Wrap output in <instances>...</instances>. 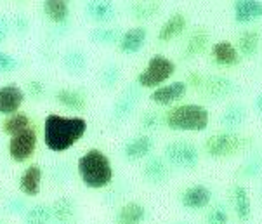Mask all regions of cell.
Instances as JSON below:
<instances>
[{"label": "cell", "instance_id": "obj_1", "mask_svg": "<svg viewBox=\"0 0 262 224\" xmlns=\"http://www.w3.org/2000/svg\"><path fill=\"white\" fill-rule=\"evenodd\" d=\"M89 124L82 116H63L51 113L43 120V145L47 150L61 153L77 142L87 134Z\"/></svg>", "mask_w": 262, "mask_h": 224}, {"label": "cell", "instance_id": "obj_2", "mask_svg": "<svg viewBox=\"0 0 262 224\" xmlns=\"http://www.w3.org/2000/svg\"><path fill=\"white\" fill-rule=\"evenodd\" d=\"M77 174L89 190H103L113 181L115 170L104 151L91 148L77 162Z\"/></svg>", "mask_w": 262, "mask_h": 224}, {"label": "cell", "instance_id": "obj_3", "mask_svg": "<svg viewBox=\"0 0 262 224\" xmlns=\"http://www.w3.org/2000/svg\"><path fill=\"white\" fill-rule=\"evenodd\" d=\"M208 110L196 103L177 105L165 115V125L176 132H203L208 127Z\"/></svg>", "mask_w": 262, "mask_h": 224}, {"label": "cell", "instance_id": "obj_4", "mask_svg": "<svg viewBox=\"0 0 262 224\" xmlns=\"http://www.w3.org/2000/svg\"><path fill=\"white\" fill-rule=\"evenodd\" d=\"M176 73V63L163 54H155L149 57L144 70L137 75L136 84L143 89H157L163 85Z\"/></svg>", "mask_w": 262, "mask_h": 224}, {"label": "cell", "instance_id": "obj_5", "mask_svg": "<svg viewBox=\"0 0 262 224\" xmlns=\"http://www.w3.org/2000/svg\"><path fill=\"white\" fill-rule=\"evenodd\" d=\"M247 145V139H243L239 134L224 131L212 134L205 141V151L210 158H228V156L236 155Z\"/></svg>", "mask_w": 262, "mask_h": 224}, {"label": "cell", "instance_id": "obj_6", "mask_svg": "<svg viewBox=\"0 0 262 224\" xmlns=\"http://www.w3.org/2000/svg\"><path fill=\"white\" fill-rule=\"evenodd\" d=\"M163 158L172 167L193 170L198 167L200 153L198 148L188 141H172L163 148Z\"/></svg>", "mask_w": 262, "mask_h": 224}, {"label": "cell", "instance_id": "obj_7", "mask_svg": "<svg viewBox=\"0 0 262 224\" xmlns=\"http://www.w3.org/2000/svg\"><path fill=\"white\" fill-rule=\"evenodd\" d=\"M35 150H37V131L33 129V125L11 136V141L7 145L9 156L16 164H25L28 158H32Z\"/></svg>", "mask_w": 262, "mask_h": 224}, {"label": "cell", "instance_id": "obj_8", "mask_svg": "<svg viewBox=\"0 0 262 224\" xmlns=\"http://www.w3.org/2000/svg\"><path fill=\"white\" fill-rule=\"evenodd\" d=\"M200 91L208 99L217 101L233 96L236 92V84L228 77H223V75H208V77H203Z\"/></svg>", "mask_w": 262, "mask_h": 224}, {"label": "cell", "instance_id": "obj_9", "mask_svg": "<svg viewBox=\"0 0 262 224\" xmlns=\"http://www.w3.org/2000/svg\"><path fill=\"white\" fill-rule=\"evenodd\" d=\"M188 92V84L186 80H176V82H170L167 85H160V87L153 89L149 99L158 106H168L174 105L179 99H183Z\"/></svg>", "mask_w": 262, "mask_h": 224}, {"label": "cell", "instance_id": "obj_10", "mask_svg": "<svg viewBox=\"0 0 262 224\" xmlns=\"http://www.w3.org/2000/svg\"><path fill=\"white\" fill-rule=\"evenodd\" d=\"M139 97H141V92H139V85L137 84H132L125 87L122 91V94L117 97L115 101V106H113V118L115 120H125L128 118L132 113L136 111L137 108V103H139Z\"/></svg>", "mask_w": 262, "mask_h": 224}, {"label": "cell", "instance_id": "obj_11", "mask_svg": "<svg viewBox=\"0 0 262 224\" xmlns=\"http://www.w3.org/2000/svg\"><path fill=\"white\" fill-rule=\"evenodd\" d=\"M153 137L151 136H146V134H139V136H134L130 137L125 145H123V158L127 160V162H139V160L146 158V156L151 155V151H153Z\"/></svg>", "mask_w": 262, "mask_h": 224}, {"label": "cell", "instance_id": "obj_12", "mask_svg": "<svg viewBox=\"0 0 262 224\" xmlns=\"http://www.w3.org/2000/svg\"><path fill=\"white\" fill-rule=\"evenodd\" d=\"M233 17L238 25H250L262 19V0H234Z\"/></svg>", "mask_w": 262, "mask_h": 224}, {"label": "cell", "instance_id": "obj_13", "mask_svg": "<svg viewBox=\"0 0 262 224\" xmlns=\"http://www.w3.org/2000/svg\"><path fill=\"white\" fill-rule=\"evenodd\" d=\"M25 91L16 84H7L0 87V115H12L19 111L25 103Z\"/></svg>", "mask_w": 262, "mask_h": 224}, {"label": "cell", "instance_id": "obj_14", "mask_svg": "<svg viewBox=\"0 0 262 224\" xmlns=\"http://www.w3.org/2000/svg\"><path fill=\"white\" fill-rule=\"evenodd\" d=\"M52 210V222L54 224H77L78 207L73 198L61 196L51 205Z\"/></svg>", "mask_w": 262, "mask_h": 224}, {"label": "cell", "instance_id": "obj_15", "mask_svg": "<svg viewBox=\"0 0 262 224\" xmlns=\"http://www.w3.org/2000/svg\"><path fill=\"white\" fill-rule=\"evenodd\" d=\"M146 40H148V30L144 26H134L122 33L118 40V49L123 54H137L146 46Z\"/></svg>", "mask_w": 262, "mask_h": 224}, {"label": "cell", "instance_id": "obj_16", "mask_svg": "<svg viewBox=\"0 0 262 224\" xmlns=\"http://www.w3.org/2000/svg\"><path fill=\"white\" fill-rule=\"evenodd\" d=\"M210 56L212 61L219 66H236L242 61L236 46L233 42H229V40H219V42H215L210 49Z\"/></svg>", "mask_w": 262, "mask_h": 224}, {"label": "cell", "instance_id": "obj_17", "mask_svg": "<svg viewBox=\"0 0 262 224\" xmlns=\"http://www.w3.org/2000/svg\"><path fill=\"white\" fill-rule=\"evenodd\" d=\"M85 12L91 21L104 25L115 19L117 7H115L113 0H89L85 4Z\"/></svg>", "mask_w": 262, "mask_h": 224}, {"label": "cell", "instance_id": "obj_18", "mask_svg": "<svg viewBox=\"0 0 262 224\" xmlns=\"http://www.w3.org/2000/svg\"><path fill=\"white\" fill-rule=\"evenodd\" d=\"M42 190V167L38 164L28 165L19 176V191L25 196H37Z\"/></svg>", "mask_w": 262, "mask_h": 224}, {"label": "cell", "instance_id": "obj_19", "mask_svg": "<svg viewBox=\"0 0 262 224\" xmlns=\"http://www.w3.org/2000/svg\"><path fill=\"white\" fill-rule=\"evenodd\" d=\"M212 200V191L203 185H194L189 186L188 190H184V193L181 195V203L186 209L198 210L205 209Z\"/></svg>", "mask_w": 262, "mask_h": 224}, {"label": "cell", "instance_id": "obj_20", "mask_svg": "<svg viewBox=\"0 0 262 224\" xmlns=\"http://www.w3.org/2000/svg\"><path fill=\"white\" fill-rule=\"evenodd\" d=\"M143 176L149 185H163L168 179V167L165 158L162 156H149L144 164Z\"/></svg>", "mask_w": 262, "mask_h": 224}, {"label": "cell", "instance_id": "obj_21", "mask_svg": "<svg viewBox=\"0 0 262 224\" xmlns=\"http://www.w3.org/2000/svg\"><path fill=\"white\" fill-rule=\"evenodd\" d=\"M188 26V19L183 12H174L170 17L160 26L158 30V40L160 42H170V40L177 38L179 35H183V31Z\"/></svg>", "mask_w": 262, "mask_h": 224}, {"label": "cell", "instance_id": "obj_22", "mask_svg": "<svg viewBox=\"0 0 262 224\" xmlns=\"http://www.w3.org/2000/svg\"><path fill=\"white\" fill-rule=\"evenodd\" d=\"M146 219V207L141 201H127L118 209L115 222L117 224H141Z\"/></svg>", "mask_w": 262, "mask_h": 224}, {"label": "cell", "instance_id": "obj_23", "mask_svg": "<svg viewBox=\"0 0 262 224\" xmlns=\"http://www.w3.org/2000/svg\"><path fill=\"white\" fill-rule=\"evenodd\" d=\"M247 118V108L242 105V103H231V105L226 106V110L223 111V116H221V124L226 131L234 132L236 129L242 127L245 124Z\"/></svg>", "mask_w": 262, "mask_h": 224}, {"label": "cell", "instance_id": "obj_24", "mask_svg": "<svg viewBox=\"0 0 262 224\" xmlns=\"http://www.w3.org/2000/svg\"><path fill=\"white\" fill-rule=\"evenodd\" d=\"M56 101L59 103L63 108L70 110V111H83L87 108V99L80 91H75V89H59L56 92Z\"/></svg>", "mask_w": 262, "mask_h": 224}, {"label": "cell", "instance_id": "obj_25", "mask_svg": "<svg viewBox=\"0 0 262 224\" xmlns=\"http://www.w3.org/2000/svg\"><path fill=\"white\" fill-rule=\"evenodd\" d=\"M208 44H210V33L207 31V28L200 26V28L193 30V33L189 35L188 42H186V49H184V54L188 57H194L202 52L207 51Z\"/></svg>", "mask_w": 262, "mask_h": 224}, {"label": "cell", "instance_id": "obj_26", "mask_svg": "<svg viewBox=\"0 0 262 224\" xmlns=\"http://www.w3.org/2000/svg\"><path fill=\"white\" fill-rule=\"evenodd\" d=\"M43 12L52 23L63 25L70 16V0H43Z\"/></svg>", "mask_w": 262, "mask_h": 224}, {"label": "cell", "instance_id": "obj_27", "mask_svg": "<svg viewBox=\"0 0 262 224\" xmlns=\"http://www.w3.org/2000/svg\"><path fill=\"white\" fill-rule=\"evenodd\" d=\"M260 46V33L259 30H245L239 33L238 37V52L239 56H245V57H254L259 51Z\"/></svg>", "mask_w": 262, "mask_h": 224}, {"label": "cell", "instance_id": "obj_28", "mask_svg": "<svg viewBox=\"0 0 262 224\" xmlns=\"http://www.w3.org/2000/svg\"><path fill=\"white\" fill-rule=\"evenodd\" d=\"M233 203H234V212L239 221H248L252 216V203H250V196L248 191L243 186L236 185L233 188Z\"/></svg>", "mask_w": 262, "mask_h": 224}, {"label": "cell", "instance_id": "obj_29", "mask_svg": "<svg viewBox=\"0 0 262 224\" xmlns=\"http://www.w3.org/2000/svg\"><path fill=\"white\" fill-rule=\"evenodd\" d=\"M25 224H51L52 222V210L49 203H35L26 209Z\"/></svg>", "mask_w": 262, "mask_h": 224}, {"label": "cell", "instance_id": "obj_30", "mask_svg": "<svg viewBox=\"0 0 262 224\" xmlns=\"http://www.w3.org/2000/svg\"><path fill=\"white\" fill-rule=\"evenodd\" d=\"M28 127H32V120H30L28 115L19 113V111L9 115L2 124V131L6 132L7 136H14V134L25 131V129H28Z\"/></svg>", "mask_w": 262, "mask_h": 224}, {"label": "cell", "instance_id": "obj_31", "mask_svg": "<svg viewBox=\"0 0 262 224\" xmlns=\"http://www.w3.org/2000/svg\"><path fill=\"white\" fill-rule=\"evenodd\" d=\"M63 66H64V70L68 71V73L80 75V73H83L85 68H87V57H85V54H83L82 51L73 49V51H70V52H66V54H64Z\"/></svg>", "mask_w": 262, "mask_h": 224}, {"label": "cell", "instance_id": "obj_32", "mask_svg": "<svg viewBox=\"0 0 262 224\" xmlns=\"http://www.w3.org/2000/svg\"><path fill=\"white\" fill-rule=\"evenodd\" d=\"M122 33L117 28H96L91 31L89 38L94 44H99V46H112V44H118Z\"/></svg>", "mask_w": 262, "mask_h": 224}, {"label": "cell", "instance_id": "obj_33", "mask_svg": "<svg viewBox=\"0 0 262 224\" xmlns=\"http://www.w3.org/2000/svg\"><path fill=\"white\" fill-rule=\"evenodd\" d=\"M120 80V68L117 65H113V63H110V65H106L103 71H101V82H103L104 87H115V85L118 84Z\"/></svg>", "mask_w": 262, "mask_h": 224}, {"label": "cell", "instance_id": "obj_34", "mask_svg": "<svg viewBox=\"0 0 262 224\" xmlns=\"http://www.w3.org/2000/svg\"><path fill=\"white\" fill-rule=\"evenodd\" d=\"M228 210L223 205H215L210 212L207 214V224H228Z\"/></svg>", "mask_w": 262, "mask_h": 224}, {"label": "cell", "instance_id": "obj_35", "mask_svg": "<svg viewBox=\"0 0 262 224\" xmlns=\"http://www.w3.org/2000/svg\"><path fill=\"white\" fill-rule=\"evenodd\" d=\"M17 66H19L17 57L0 51V73H11V71H14Z\"/></svg>", "mask_w": 262, "mask_h": 224}, {"label": "cell", "instance_id": "obj_36", "mask_svg": "<svg viewBox=\"0 0 262 224\" xmlns=\"http://www.w3.org/2000/svg\"><path fill=\"white\" fill-rule=\"evenodd\" d=\"M26 85H28V94L32 97H40L46 92V85H43V82H40V80H30Z\"/></svg>", "mask_w": 262, "mask_h": 224}, {"label": "cell", "instance_id": "obj_37", "mask_svg": "<svg viewBox=\"0 0 262 224\" xmlns=\"http://www.w3.org/2000/svg\"><path fill=\"white\" fill-rule=\"evenodd\" d=\"M155 11H157V7H153V6H143V4H139V6L132 7L134 17H141V19H144V17H149Z\"/></svg>", "mask_w": 262, "mask_h": 224}, {"label": "cell", "instance_id": "obj_38", "mask_svg": "<svg viewBox=\"0 0 262 224\" xmlns=\"http://www.w3.org/2000/svg\"><path fill=\"white\" fill-rule=\"evenodd\" d=\"M160 124V118L157 113H153V111H148V113H144L143 116V127L144 129H157Z\"/></svg>", "mask_w": 262, "mask_h": 224}, {"label": "cell", "instance_id": "obj_39", "mask_svg": "<svg viewBox=\"0 0 262 224\" xmlns=\"http://www.w3.org/2000/svg\"><path fill=\"white\" fill-rule=\"evenodd\" d=\"M9 30H11L9 21L6 19V17L0 16V42H4V40L9 37Z\"/></svg>", "mask_w": 262, "mask_h": 224}, {"label": "cell", "instance_id": "obj_40", "mask_svg": "<svg viewBox=\"0 0 262 224\" xmlns=\"http://www.w3.org/2000/svg\"><path fill=\"white\" fill-rule=\"evenodd\" d=\"M28 26H30V23H28V19H26V17H23V16H16L14 17V28L17 31H26V30H28Z\"/></svg>", "mask_w": 262, "mask_h": 224}, {"label": "cell", "instance_id": "obj_41", "mask_svg": "<svg viewBox=\"0 0 262 224\" xmlns=\"http://www.w3.org/2000/svg\"><path fill=\"white\" fill-rule=\"evenodd\" d=\"M7 209H9V212H26V207L21 200H11Z\"/></svg>", "mask_w": 262, "mask_h": 224}, {"label": "cell", "instance_id": "obj_42", "mask_svg": "<svg viewBox=\"0 0 262 224\" xmlns=\"http://www.w3.org/2000/svg\"><path fill=\"white\" fill-rule=\"evenodd\" d=\"M202 82H203V77L202 75H198V73H191L189 77H188V85H193V87H196V89H200V85H202Z\"/></svg>", "mask_w": 262, "mask_h": 224}, {"label": "cell", "instance_id": "obj_43", "mask_svg": "<svg viewBox=\"0 0 262 224\" xmlns=\"http://www.w3.org/2000/svg\"><path fill=\"white\" fill-rule=\"evenodd\" d=\"M254 106H255V110L259 111V113L262 115V92L259 94V96L255 97V101H254Z\"/></svg>", "mask_w": 262, "mask_h": 224}, {"label": "cell", "instance_id": "obj_44", "mask_svg": "<svg viewBox=\"0 0 262 224\" xmlns=\"http://www.w3.org/2000/svg\"><path fill=\"white\" fill-rule=\"evenodd\" d=\"M177 224H188V222H177Z\"/></svg>", "mask_w": 262, "mask_h": 224}]
</instances>
